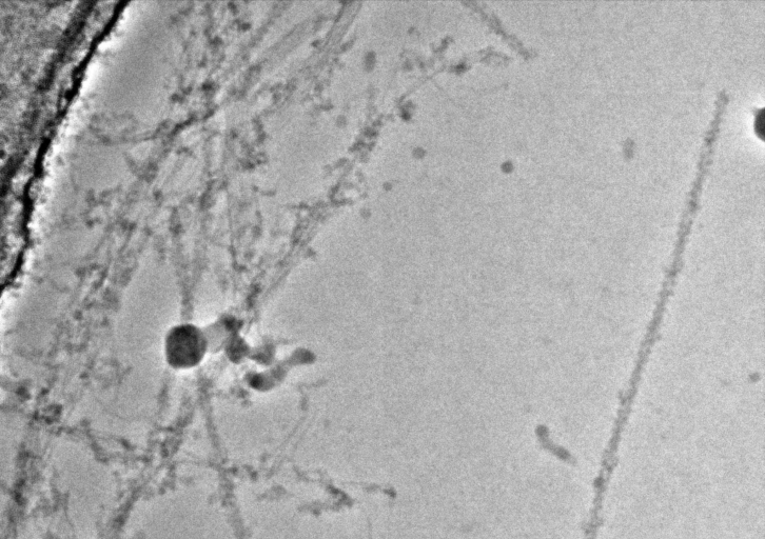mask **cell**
Wrapping results in <instances>:
<instances>
[{"instance_id": "obj_1", "label": "cell", "mask_w": 765, "mask_h": 539, "mask_svg": "<svg viewBox=\"0 0 765 539\" xmlns=\"http://www.w3.org/2000/svg\"><path fill=\"white\" fill-rule=\"evenodd\" d=\"M203 350V339L193 328H176L167 337L166 354L171 366L191 367L198 363Z\"/></svg>"}]
</instances>
